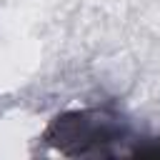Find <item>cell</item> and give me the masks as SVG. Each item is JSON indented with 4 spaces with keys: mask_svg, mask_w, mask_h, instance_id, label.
I'll return each instance as SVG.
<instances>
[{
    "mask_svg": "<svg viewBox=\"0 0 160 160\" xmlns=\"http://www.w3.org/2000/svg\"><path fill=\"white\" fill-rule=\"evenodd\" d=\"M130 138L128 120L110 108H82L55 115L40 132V142L65 158L118 155Z\"/></svg>",
    "mask_w": 160,
    "mask_h": 160,
    "instance_id": "cell-1",
    "label": "cell"
},
{
    "mask_svg": "<svg viewBox=\"0 0 160 160\" xmlns=\"http://www.w3.org/2000/svg\"><path fill=\"white\" fill-rule=\"evenodd\" d=\"M128 155L132 158H150V160H160V138H148L138 145H132L128 150Z\"/></svg>",
    "mask_w": 160,
    "mask_h": 160,
    "instance_id": "cell-2",
    "label": "cell"
}]
</instances>
